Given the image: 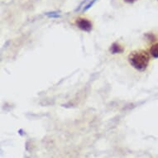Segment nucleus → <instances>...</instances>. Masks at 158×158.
<instances>
[{
  "label": "nucleus",
  "mask_w": 158,
  "mask_h": 158,
  "mask_svg": "<svg viewBox=\"0 0 158 158\" xmlns=\"http://www.w3.org/2000/svg\"><path fill=\"white\" fill-rule=\"evenodd\" d=\"M150 53H148L143 50L134 51L128 56L130 65L139 71H144L147 70L150 63Z\"/></svg>",
  "instance_id": "nucleus-1"
},
{
  "label": "nucleus",
  "mask_w": 158,
  "mask_h": 158,
  "mask_svg": "<svg viewBox=\"0 0 158 158\" xmlns=\"http://www.w3.org/2000/svg\"><path fill=\"white\" fill-rule=\"evenodd\" d=\"M75 25L81 30L84 31H87V32H89L92 30V27H93L92 23L88 19L84 18H77L75 20Z\"/></svg>",
  "instance_id": "nucleus-2"
},
{
  "label": "nucleus",
  "mask_w": 158,
  "mask_h": 158,
  "mask_svg": "<svg viewBox=\"0 0 158 158\" xmlns=\"http://www.w3.org/2000/svg\"><path fill=\"white\" fill-rule=\"evenodd\" d=\"M97 1H98V0H85L83 3L80 5V7L76 9V11L85 12V11L89 10V9L94 5Z\"/></svg>",
  "instance_id": "nucleus-3"
},
{
  "label": "nucleus",
  "mask_w": 158,
  "mask_h": 158,
  "mask_svg": "<svg viewBox=\"0 0 158 158\" xmlns=\"http://www.w3.org/2000/svg\"><path fill=\"white\" fill-rule=\"evenodd\" d=\"M124 51V48L118 42H115L114 44H112L110 47V52L112 54H120Z\"/></svg>",
  "instance_id": "nucleus-4"
},
{
  "label": "nucleus",
  "mask_w": 158,
  "mask_h": 158,
  "mask_svg": "<svg viewBox=\"0 0 158 158\" xmlns=\"http://www.w3.org/2000/svg\"><path fill=\"white\" fill-rule=\"evenodd\" d=\"M150 55L154 58H158V42L153 44L150 48Z\"/></svg>",
  "instance_id": "nucleus-5"
},
{
  "label": "nucleus",
  "mask_w": 158,
  "mask_h": 158,
  "mask_svg": "<svg viewBox=\"0 0 158 158\" xmlns=\"http://www.w3.org/2000/svg\"><path fill=\"white\" fill-rule=\"evenodd\" d=\"M46 15L50 18H60V12H57V11H53V12H49V13H46Z\"/></svg>",
  "instance_id": "nucleus-6"
},
{
  "label": "nucleus",
  "mask_w": 158,
  "mask_h": 158,
  "mask_svg": "<svg viewBox=\"0 0 158 158\" xmlns=\"http://www.w3.org/2000/svg\"><path fill=\"white\" fill-rule=\"evenodd\" d=\"M126 3H133L134 2H136L137 0H124Z\"/></svg>",
  "instance_id": "nucleus-7"
}]
</instances>
